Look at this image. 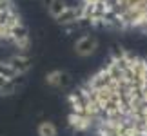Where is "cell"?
<instances>
[{
  "instance_id": "obj_2",
  "label": "cell",
  "mask_w": 147,
  "mask_h": 136,
  "mask_svg": "<svg viewBox=\"0 0 147 136\" xmlns=\"http://www.w3.org/2000/svg\"><path fill=\"white\" fill-rule=\"evenodd\" d=\"M0 44L9 45L18 53H27L31 47L29 31L13 0H0Z\"/></svg>"
},
{
  "instance_id": "obj_4",
  "label": "cell",
  "mask_w": 147,
  "mask_h": 136,
  "mask_svg": "<svg viewBox=\"0 0 147 136\" xmlns=\"http://www.w3.org/2000/svg\"><path fill=\"white\" fill-rule=\"evenodd\" d=\"M100 47V40L96 35H91V33H84V35L76 36L75 42H73V51H75L76 56L80 58H89L98 51Z\"/></svg>"
},
{
  "instance_id": "obj_5",
  "label": "cell",
  "mask_w": 147,
  "mask_h": 136,
  "mask_svg": "<svg viewBox=\"0 0 147 136\" xmlns=\"http://www.w3.org/2000/svg\"><path fill=\"white\" fill-rule=\"evenodd\" d=\"M71 82H73L71 73L65 71V69H58V67L47 71L46 76H44V83L49 89H55V91H65L71 86Z\"/></svg>"
},
{
  "instance_id": "obj_1",
  "label": "cell",
  "mask_w": 147,
  "mask_h": 136,
  "mask_svg": "<svg viewBox=\"0 0 147 136\" xmlns=\"http://www.w3.org/2000/svg\"><path fill=\"white\" fill-rule=\"evenodd\" d=\"M67 127L89 136H147V58L113 53L69 94Z\"/></svg>"
},
{
  "instance_id": "obj_3",
  "label": "cell",
  "mask_w": 147,
  "mask_h": 136,
  "mask_svg": "<svg viewBox=\"0 0 147 136\" xmlns=\"http://www.w3.org/2000/svg\"><path fill=\"white\" fill-rule=\"evenodd\" d=\"M33 60L27 53H15L0 60V96H13L18 93L24 76L31 71Z\"/></svg>"
},
{
  "instance_id": "obj_6",
  "label": "cell",
  "mask_w": 147,
  "mask_h": 136,
  "mask_svg": "<svg viewBox=\"0 0 147 136\" xmlns=\"http://www.w3.org/2000/svg\"><path fill=\"white\" fill-rule=\"evenodd\" d=\"M36 136H58V125L51 120H42L36 125Z\"/></svg>"
}]
</instances>
